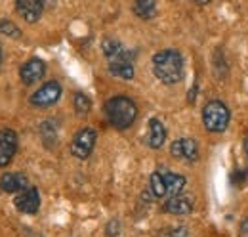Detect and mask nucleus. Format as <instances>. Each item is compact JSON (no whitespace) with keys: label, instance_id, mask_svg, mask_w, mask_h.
<instances>
[{"label":"nucleus","instance_id":"nucleus-1","mask_svg":"<svg viewBox=\"0 0 248 237\" xmlns=\"http://www.w3.org/2000/svg\"><path fill=\"white\" fill-rule=\"evenodd\" d=\"M103 113L107 122L117 128V130H126L130 128L136 118H138V105L132 98L128 96H113L105 102L103 105Z\"/></svg>","mask_w":248,"mask_h":237},{"label":"nucleus","instance_id":"nucleus-2","mask_svg":"<svg viewBox=\"0 0 248 237\" xmlns=\"http://www.w3.org/2000/svg\"><path fill=\"white\" fill-rule=\"evenodd\" d=\"M153 73L164 85H178L184 79V58L178 50L166 48L153 56Z\"/></svg>","mask_w":248,"mask_h":237},{"label":"nucleus","instance_id":"nucleus-3","mask_svg":"<svg viewBox=\"0 0 248 237\" xmlns=\"http://www.w3.org/2000/svg\"><path fill=\"white\" fill-rule=\"evenodd\" d=\"M229 120H231V111L219 100H210L202 107V124H204V128L208 132L219 134V132L227 130Z\"/></svg>","mask_w":248,"mask_h":237},{"label":"nucleus","instance_id":"nucleus-4","mask_svg":"<svg viewBox=\"0 0 248 237\" xmlns=\"http://www.w3.org/2000/svg\"><path fill=\"white\" fill-rule=\"evenodd\" d=\"M62 92L63 88L58 81H48L40 88H36L32 92L31 98H29V103L32 107H38V109H48V107H52L54 103L60 102Z\"/></svg>","mask_w":248,"mask_h":237},{"label":"nucleus","instance_id":"nucleus-5","mask_svg":"<svg viewBox=\"0 0 248 237\" xmlns=\"http://www.w3.org/2000/svg\"><path fill=\"white\" fill-rule=\"evenodd\" d=\"M95 142H97V132L93 130L92 126L80 128L73 136V142H71V153H73V157H77V159H88L92 155L93 148H95Z\"/></svg>","mask_w":248,"mask_h":237},{"label":"nucleus","instance_id":"nucleus-6","mask_svg":"<svg viewBox=\"0 0 248 237\" xmlns=\"http://www.w3.org/2000/svg\"><path fill=\"white\" fill-rule=\"evenodd\" d=\"M17 132L12 128H2L0 130V167H8L12 159L17 153Z\"/></svg>","mask_w":248,"mask_h":237},{"label":"nucleus","instance_id":"nucleus-7","mask_svg":"<svg viewBox=\"0 0 248 237\" xmlns=\"http://www.w3.org/2000/svg\"><path fill=\"white\" fill-rule=\"evenodd\" d=\"M44 75H46V63L40 58L27 59V61L21 65V69H19V79H21V83H23L25 86L36 85Z\"/></svg>","mask_w":248,"mask_h":237},{"label":"nucleus","instance_id":"nucleus-8","mask_svg":"<svg viewBox=\"0 0 248 237\" xmlns=\"http://www.w3.org/2000/svg\"><path fill=\"white\" fill-rule=\"evenodd\" d=\"M170 155L182 161H197L199 159V144L193 138H178L170 144Z\"/></svg>","mask_w":248,"mask_h":237},{"label":"nucleus","instance_id":"nucleus-9","mask_svg":"<svg viewBox=\"0 0 248 237\" xmlns=\"http://www.w3.org/2000/svg\"><path fill=\"white\" fill-rule=\"evenodd\" d=\"M14 207L17 208L21 214H36L40 208V193L36 187H27L25 191L17 193L14 199Z\"/></svg>","mask_w":248,"mask_h":237},{"label":"nucleus","instance_id":"nucleus-10","mask_svg":"<svg viewBox=\"0 0 248 237\" xmlns=\"http://www.w3.org/2000/svg\"><path fill=\"white\" fill-rule=\"evenodd\" d=\"M27 187H31L29 180L21 172H4L0 176V189L6 191V193H16L17 195V193L25 191Z\"/></svg>","mask_w":248,"mask_h":237},{"label":"nucleus","instance_id":"nucleus-11","mask_svg":"<svg viewBox=\"0 0 248 237\" xmlns=\"http://www.w3.org/2000/svg\"><path fill=\"white\" fill-rule=\"evenodd\" d=\"M16 12L27 21V23H36L44 12V4L40 0H17L16 2Z\"/></svg>","mask_w":248,"mask_h":237},{"label":"nucleus","instance_id":"nucleus-12","mask_svg":"<svg viewBox=\"0 0 248 237\" xmlns=\"http://www.w3.org/2000/svg\"><path fill=\"white\" fill-rule=\"evenodd\" d=\"M162 210L166 214H172V216H187L193 212V199L186 197V195L170 197L162 203Z\"/></svg>","mask_w":248,"mask_h":237},{"label":"nucleus","instance_id":"nucleus-13","mask_svg":"<svg viewBox=\"0 0 248 237\" xmlns=\"http://www.w3.org/2000/svg\"><path fill=\"white\" fill-rule=\"evenodd\" d=\"M162 174V182H164V191H166V197H176V195H182V191L186 189L187 178L184 174H178V172H170V170H160Z\"/></svg>","mask_w":248,"mask_h":237},{"label":"nucleus","instance_id":"nucleus-14","mask_svg":"<svg viewBox=\"0 0 248 237\" xmlns=\"http://www.w3.org/2000/svg\"><path fill=\"white\" fill-rule=\"evenodd\" d=\"M145 142L151 149H160L166 142V128L160 118L153 117L149 120V132L145 136Z\"/></svg>","mask_w":248,"mask_h":237},{"label":"nucleus","instance_id":"nucleus-15","mask_svg":"<svg viewBox=\"0 0 248 237\" xmlns=\"http://www.w3.org/2000/svg\"><path fill=\"white\" fill-rule=\"evenodd\" d=\"M101 50H103L105 58L109 59V63L111 61H121V59H132L130 58V52L115 38H105L101 42Z\"/></svg>","mask_w":248,"mask_h":237},{"label":"nucleus","instance_id":"nucleus-16","mask_svg":"<svg viewBox=\"0 0 248 237\" xmlns=\"http://www.w3.org/2000/svg\"><path fill=\"white\" fill-rule=\"evenodd\" d=\"M109 73L113 77L123 79V81H132L134 75H136V69H134L132 59H121V61H111L109 63Z\"/></svg>","mask_w":248,"mask_h":237},{"label":"nucleus","instance_id":"nucleus-17","mask_svg":"<svg viewBox=\"0 0 248 237\" xmlns=\"http://www.w3.org/2000/svg\"><path fill=\"white\" fill-rule=\"evenodd\" d=\"M132 12L140 19H153L156 16V2L153 0H138L132 4Z\"/></svg>","mask_w":248,"mask_h":237},{"label":"nucleus","instance_id":"nucleus-18","mask_svg":"<svg viewBox=\"0 0 248 237\" xmlns=\"http://www.w3.org/2000/svg\"><path fill=\"white\" fill-rule=\"evenodd\" d=\"M73 105H75V111L78 115H88L90 109H92V100L84 94V92H75L73 96Z\"/></svg>","mask_w":248,"mask_h":237},{"label":"nucleus","instance_id":"nucleus-19","mask_svg":"<svg viewBox=\"0 0 248 237\" xmlns=\"http://www.w3.org/2000/svg\"><path fill=\"white\" fill-rule=\"evenodd\" d=\"M149 187H151V193H153L155 197H158V199L166 197V191H164V182H162V174H160V170H155V172L151 174Z\"/></svg>","mask_w":248,"mask_h":237},{"label":"nucleus","instance_id":"nucleus-20","mask_svg":"<svg viewBox=\"0 0 248 237\" xmlns=\"http://www.w3.org/2000/svg\"><path fill=\"white\" fill-rule=\"evenodd\" d=\"M0 33L6 34V36H12V38H19L21 36L19 27L10 19H0Z\"/></svg>","mask_w":248,"mask_h":237},{"label":"nucleus","instance_id":"nucleus-21","mask_svg":"<svg viewBox=\"0 0 248 237\" xmlns=\"http://www.w3.org/2000/svg\"><path fill=\"white\" fill-rule=\"evenodd\" d=\"M107 237H117L121 234V222L119 220H111L109 224H107Z\"/></svg>","mask_w":248,"mask_h":237},{"label":"nucleus","instance_id":"nucleus-22","mask_svg":"<svg viewBox=\"0 0 248 237\" xmlns=\"http://www.w3.org/2000/svg\"><path fill=\"white\" fill-rule=\"evenodd\" d=\"M239 237H248V218H245L239 226Z\"/></svg>","mask_w":248,"mask_h":237},{"label":"nucleus","instance_id":"nucleus-23","mask_svg":"<svg viewBox=\"0 0 248 237\" xmlns=\"http://www.w3.org/2000/svg\"><path fill=\"white\" fill-rule=\"evenodd\" d=\"M186 236H187L186 228H172V232H170V237H186Z\"/></svg>","mask_w":248,"mask_h":237},{"label":"nucleus","instance_id":"nucleus-24","mask_svg":"<svg viewBox=\"0 0 248 237\" xmlns=\"http://www.w3.org/2000/svg\"><path fill=\"white\" fill-rule=\"evenodd\" d=\"M243 146H245V153H247V159H248V136L245 138V144Z\"/></svg>","mask_w":248,"mask_h":237},{"label":"nucleus","instance_id":"nucleus-25","mask_svg":"<svg viewBox=\"0 0 248 237\" xmlns=\"http://www.w3.org/2000/svg\"><path fill=\"white\" fill-rule=\"evenodd\" d=\"M0 67H2V48H0Z\"/></svg>","mask_w":248,"mask_h":237}]
</instances>
